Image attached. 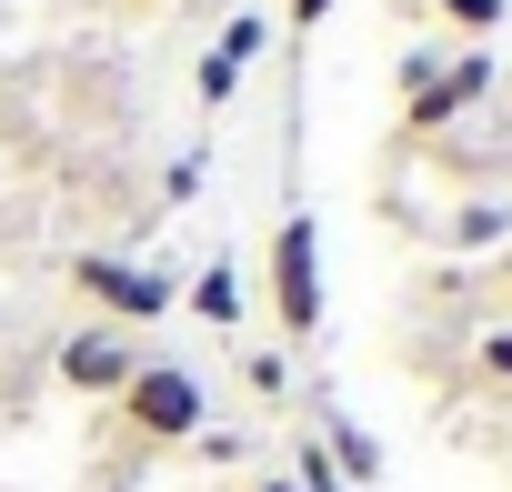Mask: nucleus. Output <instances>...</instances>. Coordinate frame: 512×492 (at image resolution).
<instances>
[{
	"label": "nucleus",
	"mask_w": 512,
	"mask_h": 492,
	"mask_svg": "<svg viewBox=\"0 0 512 492\" xmlns=\"http://www.w3.org/2000/svg\"><path fill=\"white\" fill-rule=\"evenodd\" d=\"M241 382H251V392H262V402H272V392L292 382V362H282V352H251V362H241Z\"/></svg>",
	"instance_id": "11"
},
{
	"label": "nucleus",
	"mask_w": 512,
	"mask_h": 492,
	"mask_svg": "<svg viewBox=\"0 0 512 492\" xmlns=\"http://www.w3.org/2000/svg\"><path fill=\"white\" fill-rule=\"evenodd\" d=\"M201 412H211L201 372L151 352V362L131 372V392L111 402V442H131V452H161V442H201Z\"/></svg>",
	"instance_id": "1"
},
{
	"label": "nucleus",
	"mask_w": 512,
	"mask_h": 492,
	"mask_svg": "<svg viewBox=\"0 0 512 492\" xmlns=\"http://www.w3.org/2000/svg\"><path fill=\"white\" fill-rule=\"evenodd\" d=\"M332 472H352V482H372V472H382V452H372V432H352V422H332Z\"/></svg>",
	"instance_id": "7"
},
{
	"label": "nucleus",
	"mask_w": 512,
	"mask_h": 492,
	"mask_svg": "<svg viewBox=\"0 0 512 492\" xmlns=\"http://www.w3.org/2000/svg\"><path fill=\"white\" fill-rule=\"evenodd\" d=\"M191 302H201V322H241V282H231V262H211Z\"/></svg>",
	"instance_id": "6"
},
{
	"label": "nucleus",
	"mask_w": 512,
	"mask_h": 492,
	"mask_svg": "<svg viewBox=\"0 0 512 492\" xmlns=\"http://www.w3.org/2000/svg\"><path fill=\"white\" fill-rule=\"evenodd\" d=\"M442 81H452V91H462V101H482V91H492V61H482V51H472V61H452V71H442Z\"/></svg>",
	"instance_id": "13"
},
{
	"label": "nucleus",
	"mask_w": 512,
	"mask_h": 492,
	"mask_svg": "<svg viewBox=\"0 0 512 492\" xmlns=\"http://www.w3.org/2000/svg\"><path fill=\"white\" fill-rule=\"evenodd\" d=\"M472 372H482L492 392H512V322H492V332L472 342Z\"/></svg>",
	"instance_id": "8"
},
{
	"label": "nucleus",
	"mask_w": 512,
	"mask_h": 492,
	"mask_svg": "<svg viewBox=\"0 0 512 492\" xmlns=\"http://www.w3.org/2000/svg\"><path fill=\"white\" fill-rule=\"evenodd\" d=\"M272 312H282V342H312L322 332V221L312 211H282L272 221Z\"/></svg>",
	"instance_id": "2"
},
{
	"label": "nucleus",
	"mask_w": 512,
	"mask_h": 492,
	"mask_svg": "<svg viewBox=\"0 0 512 492\" xmlns=\"http://www.w3.org/2000/svg\"><path fill=\"white\" fill-rule=\"evenodd\" d=\"M492 282H502V302H512V252H502V272H492Z\"/></svg>",
	"instance_id": "16"
},
{
	"label": "nucleus",
	"mask_w": 512,
	"mask_h": 492,
	"mask_svg": "<svg viewBox=\"0 0 512 492\" xmlns=\"http://www.w3.org/2000/svg\"><path fill=\"white\" fill-rule=\"evenodd\" d=\"M121 11H171V0H121Z\"/></svg>",
	"instance_id": "17"
},
{
	"label": "nucleus",
	"mask_w": 512,
	"mask_h": 492,
	"mask_svg": "<svg viewBox=\"0 0 512 492\" xmlns=\"http://www.w3.org/2000/svg\"><path fill=\"white\" fill-rule=\"evenodd\" d=\"M262 41H272V31H262V21H251V11H241V21H231V31L211 41V61H231V71H241V61H251V51H262Z\"/></svg>",
	"instance_id": "9"
},
{
	"label": "nucleus",
	"mask_w": 512,
	"mask_h": 492,
	"mask_svg": "<svg viewBox=\"0 0 512 492\" xmlns=\"http://www.w3.org/2000/svg\"><path fill=\"white\" fill-rule=\"evenodd\" d=\"M332 21V0H292V31H322Z\"/></svg>",
	"instance_id": "14"
},
{
	"label": "nucleus",
	"mask_w": 512,
	"mask_h": 492,
	"mask_svg": "<svg viewBox=\"0 0 512 492\" xmlns=\"http://www.w3.org/2000/svg\"><path fill=\"white\" fill-rule=\"evenodd\" d=\"M141 362H151V352H141L121 322H91V332H71V342H61V362H51V372H61V392H81V402H121Z\"/></svg>",
	"instance_id": "3"
},
{
	"label": "nucleus",
	"mask_w": 512,
	"mask_h": 492,
	"mask_svg": "<svg viewBox=\"0 0 512 492\" xmlns=\"http://www.w3.org/2000/svg\"><path fill=\"white\" fill-rule=\"evenodd\" d=\"M241 492H302V482H292V472H251Z\"/></svg>",
	"instance_id": "15"
},
{
	"label": "nucleus",
	"mask_w": 512,
	"mask_h": 492,
	"mask_svg": "<svg viewBox=\"0 0 512 492\" xmlns=\"http://www.w3.org/2000/svg\"><path fill=\"white\" fill-rule=\"evenodd\" d=\"M452 31H502V0H442Z\"/></svg>",
	"instance_id": "10"
},
{
	"label": "nucleus",
	"mask_w": 512,
	"mask_h": 492,
	"mask_svg": "<svg viewBox=\"0 0 512 492\" xmlns=\"http://www.w3.org/2000/svg\"><path fill=\"white\" fill-rule=\"evenodd\" d=\"M292 482H302V492H342V472H332V452H322V442L292 462Z\"/></svg>",
	"instance_id": "12"
},
{
	"label": "nucleus",
	"mask_w": 512,
	"mask_h": 492,
	"mask_svg": "<svg viewBox=\"0 0 512 492\" xmlns=\"http://www.w3.org/2000/svg\"><path fill=\"white\" fill-rule=\"evenodd\" d=\"M462 111H472V101H462V91H452V81L432 71V81L412 91V111H402V131H442V121H462Z\"/></svg>",
	"instance_id": "5"
},
{
	"label": "nucleus",
	"mask_w": 512,
	"mask_h": 492,
	"mask_svg": "<svg viewBox=\"0 0 512 492\" xmlns=\"http://www.w3.org/2000/svg\"><path fill=\"white\" fill-rule=\"evenodd\" d=\"M71 292H81V302H101L121 332H131V322H161V312L181 302L161 272H131V262H111V252H81V262H71Z\"/></svg>",
	"instance_id": "4"
}]
</instances>
